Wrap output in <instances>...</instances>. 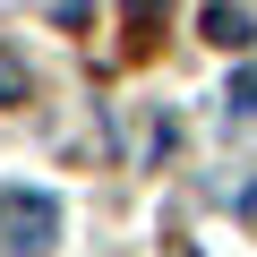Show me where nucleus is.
I'll list each match as a JSON object with an SVG mask.
<instances>
[{
    "label": "nucleus",
    "mask_w": 257,
    "mask_h": 257,
    "mask_svg": "<svg viewBox=\"0 0 257 257\" xmlns=\"http://www.w3.org/2000/svg\"><path fill=\"white\" fill-rule=\"evenodd\" d=\"M60 240V206L43 189H0V257H43Z\"/></svg>",
    "instance_id": "nucleus-1"
},
{
    "label": "nucleus",
    "mask_w": 257,
    "mask_h": 257,
    "mask_svg": "<svg viewBox=\"0 0 257 257\" xmlns=\"http://www.w3.org/2000/svg\"><path fill=\"white\" fill-rule=\"evenodd\" d=\"M197 26H206V43H223V52H248V35H257L248 9H231V0H206V18H197Z\"/></svg>",
    "instance_id": "nucleus-2"
},
{
    "label": "nucleus",
    "mask_w": 257,
    "mask_h": 257,
    "mask_svg": "<svg viewBox=\"0 0 257 257\" xmlns=\"http://www.w3.org/2000/svg\"><path fill=\"white\" fill-rule=\"evenodd\" d=\"M223 103H231V111H248V120H257V60H248V69H231V94H223Z\"/></svg>",
    "instance_id": "nucleus-3"
},
{
    "label": "nucleus",
    "mask_w": 257,
    "mask_h": 257,
    "mask_svg": "<svg viewBox=\"0 0 257 257\" xmlns=\"http://www.w3.org/2000/svg\"><path fill=\"white\" fill-rule=\"evenodd\" d=\"M0 103H26V60L0 52Z\"/></svg>",
    "instance_id": "nucleus-4"
},
{
    "label": "nucleus",
    "mask_w": 257,
    "mask_h": 257,
    "mask_svg": "<svg viewBox=\"0 0 257 257\" xmlns=\"http://www.w3.org/2000/svg\"><path fill=\"white\" fill-rule=\"evenodd\" d=\"M155 18H163V0H128V35H138V43L155 35Z\"/></svg>",
    "instance_id": "nucleus-5"
}]
</instances>
